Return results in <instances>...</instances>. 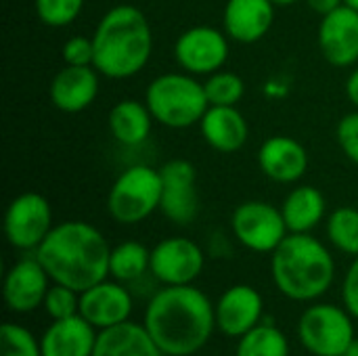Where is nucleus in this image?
Instances as JSON below:
<instances>
[{
	"label": "nucleus",
	"instance_id": "nucleus-36",
	"mask_svg": "<svg viewBox=\"0 0 358 356\" xmlns=\"http://www.w3.org/2000/svg\"><path fill=\"white\" fill-rule=\"evenodd\" d=\"M346 97L348 101L358 109V67H355L346 80Z\"/></svg>",
	"mask_w": 358,
	"mask_h": 356
},
{
	"label": "nucleus",
	"instance_id": "nucleus-34",
	"mask_svg": "<svg viewBox=\"0 0 358 356\" xmlns=\"http://www.w3.org/2000/svg\"><path fill=\"white\" fill-rule=\"evenodd\" d=\"M340 294H342V304L358 321V256L352 258V262L342 279Z\"/></svg>",
	"mask_w": 358,
	"mask_h": 356
},
{
	"label": "nucleus",
	"instance_id": "nucleus-18",
	"mask_svg": "<svg viewBox=\"0 0 358 356\" xmlns=\"http://www.w3.org/2000/svg\"><path fill=\"white\" fill-rule=\"evenodd\" d=\"M258 166L266 178L281 185H294L302 180L308 170V153L294 136L277 134L260 145Z\"/></svg>",
	"mask_w": 358,
	"mask_h": 356
},
{
	"label": "nucleus",
	"instance_id": "nucleus-26",
	"mask_svg": "<svg viewBox=\"0 0 358 356\" xmlns=\"http://www.w3.org/2000/svg\"><path fill=\"white\" fill-rule=\"evenodd\" d=\"M287 336L271 321H262L237 340L235 356H289Z\"/></svg>",
	"mask_w": 358,
	"mask_h": 356
},
{
	"label": "nucleus",
	"instance_id": "nucleus-35",
	"mask_svg": "<svg viewBox=\"0 0 358 356\" xmlns=\"http://www.w3.org/2000/svg\"><path fill=\"white\" fill-rule=\"evenodd\" d=\"M304 2H306V6L310 10H315L321 17H325L327 13H331V10H336L338 6L344 4V0H304Z\"/></svg>",
	"mask_w": 358,
	"mask_h": 356
},
{
	"label": "nucleus",
	"instance_id": "nucleus-11",
	"mask_svg": "<svg viewBox=\"0 0 358 356\" xmlns=\"http://www.w3.org/2000/svg\"><path fill=\"white\" fill-rule=\"evenodd\" d=\"M206 266V254L189 237H166L151 250L149 275L159 285H193Z\"/></svg>",
	"mask_w": 358,
	"mask_h": 356
},
{
	"label": "nucleus",
	"instance_id": "nucleus-20",
	"mask_svg": "<svg viewBox=\"0 0 358 356\" xmlns=\"http://www.w3.org/2000/svg\"><path fill=\"white\" fill-rule=\"evenodd\" d=\"M99 329L82 315L50 321L40 336L42 356H92Z\"/></svg>",
	"mask_w": 358,
	"mask_h": 356
},
{
	"label": "nucleus",
	"instance_id": "nucleus-27",
	"mask_svg": "<svg viewBox=\"0 0 358 356\" xmlns=\"http://www.w3.org/2000/svg\"><path fill=\"white\" fill-rule=\"evenodd\" d=\"M327 239L331 248L346 256H358V210L342 206L327 216L325 225Z\"/></svg>",
	"mask_w": 358,
	"mask_h": 356
},
{
	"label": "nucleus",
	"instance_id": "nucleus-3",
	"mask_svg": "<svg viewBox=\"0 0 358 356\" xmlns=\"http://www.w3.org/2000/svg\"><path fill=\"white\" fill-rule=\"evenodd\" d=\"M94 67L109 80H126L145 69L153 52V31L145 13L132 4L109 8L94 27Z\"/></svg>",
	"mask_w": 358,
	"mask_h": 356
},
{
	"label": "nucleus",
	"instance_id": "nucleus-19",
	"mask_svg": "<svg viewBox=\"0 0 358 356\" xmlns=\"http://www.w3.org/2000/svg\"><path fill=\"white\" fill-rule=\"evenodd\" d=\"M275 8L271 0H227L222 10L224 34L235 42L254 44L271 31Z\"/></svg>",
	"mask_w": 358,
	"mask_h": 356
},
{
	"label": "nucleus",
	"instance_id": "nucleus-12",
	"mask_svg": "<svg viewBox=\"0 0 358 356\" xmlns=\"http://www.w3.org/2000/svg\"><path fill=\"white\" fill-rule=\"evenodd\" d=\"M164 193L159 212L174 225L187 227L199 214L197 172L187 159H170L159 168Z\"/></svg>",
	"mask_w": 358,
	"mask_h": 356
},
{
	"label": "nucleus",
	"instance_id": "nucleus-37",
	"mask_svg": "<svg viewBox=\"0 0 358 356\" xmlns=\"http://www.w3.org/2000/svg\"><path fill=\"white\" fill-rule=\"evenodd\" d=\"M342 356H358V338L352 342V344H350V346H348V350H346Z\"/></svg>",
	"mask_w": 358,
	"mask_h": 356
},
{
	"label": "nucleus",
	"instance_id": "nucleus-39",
	"mask_svg": "<svg viewBox=\"0 0 358 356\" xmlns=\"http://www.w3.org/2000/svg\"><path fill=\"white\" fill-rule=\"evenodd\" d=\"M344 4L350 6V8H355V10H358V0H344Z\"/></svg>",
	"mask_w": 358,
	"mask_h": 356
},
{
	"label": "nucleus",
	"instance_id": "nucleus-24",
	"mask_svg": "<svg viewBox=\"0 0 358 356\" xmlns=\"http://www.w3.org/2000/svg\"><path fill=\"white\" fill-rule=\"evenodd\" d=\"M109 132L111 136L126 147H138L143 145L153 126V115L145 101L124 99L109 111Z\"/></svg>",
	"mask_w": 358,
	"mask_h": 356
},
{
	"label": "nucleus",
	"instance_id": "nucleus-5",
	"mask_svg": "<svg viewBox=\"0 0 358 356\" xmlns=\"http://www.w3.org/2000/svg\"><path fill=\"white\" fill-rule=\"evenodd\" d=\"M145 103L155 122L174 130L199 124L210 107L203 84L187 71H170L151 80Z\"/></svg>",
	"mask_w": 358,
	"mask_h": 356
},
{
	"label": "nucleus",
	"instance_id": "nucleus-6",
	"mask_svg": "<svg viewBox=\"0 0 358 356\" xmlns=\"http://www.w3.org/2000/svg\"><path fill=\"white\" fill-rule=\"evenodd\" d=\"M164 183L159 170L134 164L126 168L109 189L107 212L117 225H138L159 210Z\"/></svg>",
	"mask_w": 358,
	"mask_h": 356
},
{
	"label": "nucleus",
	"instance_id": "nucleus-8",
	"mask_svg": "<svg viewBox=\"0 0 358 356\" xmlns=\"http://www.w3.org/2000/svg\"><path fill=\"white\" fill-rule=\"evenodd\" d=\"M231 229L235 239L256 254H273L289 235L281 208L262 199L239 204L231 216Z\"/></svg>",
	"mask_w": 358,
	"mask_h": 356
},
{
	"label": "nucleus",
	"instance_id": "nucleus-28",
	"mask_svg": "<svg viewBox=\"0 0 358 356\" xmlns=\"http://www.w3.org/2000/svg\"><path fill=\"white\" fill-rule=\"evenodd\" d=\"M203 90L210 105H237L245 94V84L237 73L220 69L208 76Z\"/></svg>",
	"mask_w": 358,
	"mask_h": 356
},
{
	"label": "nucleus",
	"instance_id": "nucleus-7",
	"mask_svg": "<svg viewBox=\"0 0 358 356\" xmlns=\"http://www.w3.org/2000/svg\"><path fill=\"white\" fill-rule=\"evenodd\" d=\"M355 321L344 304L317 300L300 315L296 334L310 356H342L357 340Z\"/></svg>",
	"mask_w": 358,
	"mask_h": 356
},
{
	"label": "nucleus",
	"instance_id": "nucleus-32",
	"mask_svg": "<svg viewBox=\"0 0 358 356\" xmlns=\"http://www.w3.org/2000/svg\"><path fill=\"white\" fill-rule=\"evenodd\" d=\"M336 138L344 155L358 166V111L346 113L336 128Z\"/></svg>",
	"mask_w": 358,
	"mask_h": 356
},
{
	"label": "nucleus",
	"instance_id": "nucleus-15",
	"mask_svg": "<svg viewBox=\"0 0 358 356\" xmlns=\"http://www.w3.org/2000/svg\"><path fill=\"white\" fill-rule=\"evenodd\" d=\"M216 306V329L233 340H239L250 329L264 321V300L262 294L248 285L237 283L224 290Z\"/></svg>",
	"mask_w": 358,
	"mask_h": 356
},
{
	"label": "nucleus",
	"instance_id": "nucleus-9",
	"mask_svg": "<svg viewBox=\"0 0 358 356\" xmlns=\"http://www.w3.org/2000/svg\"><path fill=\"white\" fill-rule=\"evenodd\" d=\"M50 201L34 191L17 195L4 214L6 241L19 252H36L52 231Z\"/></svg>",
	"mask_w": 358,
	"mask_h": 356
},
{
	"label": "nucleus",
	"instance_id": "nucleus-16",
	"mask_svg": "<svg viewBox=\"0 0 358 356\" xmlns=\"http://www.w3.org/2000/svg\"><path fill=\"white\" fill-rule=\"evenodd\" d=\"M319 48L334 67L358 63V10L342 4L319 23Z\"/></svg>",
	"mask_w": 358,
	"mask_h": 356
},
{
	"label": "nucleus",
	"instance_id": "nucleus-13",
	"mask_svg": "<svg viewBox=\"0 0 358 356\" xmlns=\"http://www.w3.org/2000/svg\"><path fill=\"white\" fill-rule=\"evenodd\" d=\"M52 285L46 269L36 254L17 260L4 275V304L10 313L29 315L44 304L46 292Z\"/></svg>",
	"mask_w": 358,
	"mask_h": 356
},
{
	"label": "nucleus",
	"instance_id": "nucleus-23",
	"mask_svg": "<svg viewBox=\"0 0 358 356\" xmlns=\"http://www.w3.org/2000/svg\"><path fill=\"white\" fill-rule=\"evenodd\" d=\"M325 212V195L313 185L294 187L281 204V214L289 233H313L323 222Z\"/></svg>",
	"mask_w": 358,
	"mask_h": 356
},
{
	"label": "nucleus",
	"instance_id": "nucleus-22",
	"mask_svg": "<svg viewBox=\"0 0 358 356\" xmlns=\"http://www.w3.org/2000/svg\"><path fill=\"white\" fill-rule=\"evenodd\" d=\"M92 356H166L147 327L136 321H126L109 329H101Z\"/></svg>",
	"mask_w": 358,
	"mask_h": 356
},
{
	"label": "nucleus",
	"instance_id": "nucleus-1",
	"mask_svg": "<svg viewBox=\"0 0 358 356\" xmlns=\"http://www.w3.org/2000/svg\"><path fill=\"white\" fill-rule=\"evenodd\" d=\"M143 325L166 356H195L212 340L216 306L193 285H162L147 302Z\"/></svg>",
	"mask_w": 358,
	"mask_h": 356
},
{
	"label": "nucleus",
	"instance_id": "nucleus-25",
	"mask_svg": "<svg viewBox=\"0 0 358 356\" xmlns=\"http://www.w3.org/2000/svg\"><path fill=\"white\" fill-rule=\"evenodd\" d=\"M151 271V250L141 241H124L111 248L109 277L120 283H136Z\"/></svg>",
	"mask_w": 358,
	"mask_h": 356
},
{
	"label": "nucleus",
	"instance_id": "nucleus-29",
	"mask_svg": "<svg viewBox=\"0 0 358 356\" xmlns=\"http://www.w3.org/2000/svg\"><path fill=\"white\" fill-rule=\"evenodd\" d=\"M38 19L48 27H67L71 25L82 8L84 0H34Z\"/></svg>",
	"mask_w": 358,
	"mask_h": 356
},
{
	"label": "nucleus",
	"instance_id": "nucleus-33",
	"mask_svg": "<svg viewBox=\"0 0 358 356\" xmlns=\"http://www.w3.org/2000/svg\"><path fill=\"white\" fill-rule=\"evenodd\" d=\"M61 57L65 65H94V44L92 36H73L65 40L61 48Z\"/></svg>",
	"mask_w": 358,
	"mask_h": 356
},
{
	"label": "nucleus",
	"instance_id": "nucleus-10",
	"mask_svg": "<svg viewBox=\"0 0 358 356\" xmlns=\"http://www.w3.org/2000/svg\"><path fill=\"white\" fill-rule=\"evenodd\" d=\"M174 59L191 76H212L229 59V36L212 25L189 27L174 42Z\"/></svg>",
	"mask_w": 358,
	"mask_h": 356
},
{
	"label": "nucleus",
	"instance_id": "nucleus-21",
	"mask_svg": "<svg viewBox=\"0 0 358 356\" xmlns=\"http://www.w3.org/2000/svg\"><path fill=\"white\" fill-rule=\"evenodd\" d=\"M203 141L218 153L239 151L250 136V126L237 105H210L199 122Z\"/></svg>",
	"mask_w": 358,
	"mask_h": 356
},
{
	"label": "nucleus",
	"instance_id": "nucleus-38",
	"mask_svg": "<svg viewBox=\"0 0 358 356\" xmlns=\"http://www.w3.org/2000/svg\"><path fill=\"white\" fill-rule=\"evenodd\" d=\"M275 6H294L296 2H300V0H271Z\"/></svg>",
	"mask_w": 358,
	"mask_h": 356
},
{
	"label": "nucleus",
	"instance_id": "nucleus-14",
	"mask_svg": "<svg viewBox=\"0 0 358 356\" xmlns=\"http://www.w3.org/2000/svg\"><path fill=\"white\" fill-rule=\"evenodd\" d=\"M132 311V292L115 279H105L80 294V315L99 332L130 321Z\"/></svg>",
	"mask_w": 358,
	"mask_h": 356
},
{
	"label": "nucleus",
	"instance_id": "nucleus-4",
	"mask_svg": "<svg viewBox=\"0 0 358 356\" xmlns=\"http://www.w3.org/2000/svg\"><path fill=\"white\" fill-rule=\"evenodd\" d=\"M275 287L292 302L321 300L336 281V258L313 233H289L271 254Z\"/></svg>",
	"mask_w": 358,
	"mask_h": 356
},
{
	"label": "nucleus",
	"instance_id": "nucleus-2",
	"mask_svg": "<svg viewBox=\"0 0 358 356\" xmlns=\"http://www.w3.org/2000/svg\"><path fill=\"white\" fill-rule=\"evenodd\" d=\"M52 283L84 292L109 279L111 248L105 235L90 222L67 220L55 225L34 252Z\"/></svg>",
	"mask_w": 358,
	"mask_h": 356
},
{
	"label": "nucleus",
	"instance_id": "nucleus-17",
	"mask_svg": "<svg viewBox=\"0 0 358 356\" xmlns=\"http://www.w3.org/2000/svg\"><path fill=\"white\" fill-rule=\"evenodd\" d=\"M94 65H65L50 82V103L63 113H80L88 109L101 90V80Z\"/></svg>",
	"mask_w": 358,
	"mask_h": 356
},
{
	"label": "nucleus",
	"instance_id": "nucleus-30",
	"mask_svg": "<svg viewBox=\"0 0 358 356\" xmlns=\"http://www.w3.org/2000/svg\"><path fill=\"white\" fill-rule=\"evenodd\" d=\"M2 356H42L40 338L19 323L2 325Z\"/></svg>",
	"mask_w": 358,
	"mask_h": 356
},
{
	"label": "nucleus",
	"instance_id": "nucleus-31",
	"mask_svg": "<svg viewBox=\"0 0 358 356\" xmlns=\"http://www.w3.org/2000/svg\"><path fill=\"white\" fill-rule=\"evenodd\" d=\"M42 308L50 317V321L80 315V292H76L67 285H61V283H52L46 292Z\"/></svg>",
	"mask_w": 358,
	"mask_h": 356
}]
</instances>
